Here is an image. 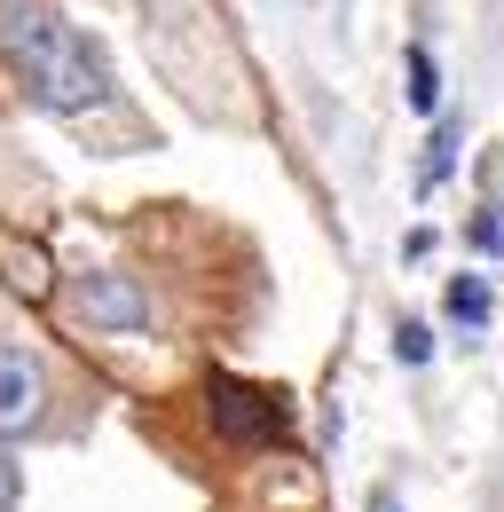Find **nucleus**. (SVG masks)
Here are the masks:
<instances>
[{
    "label": "nucleus",
    "instance_id": "11",
    "mask_svg": "<svg viewBox=\"0 0 504 512\" xmlns=\"http://www.w3.org/2000/svg\"><path fill=\"white\" fill-rule=\"evenodd\" d=\"M371 512H402V505H394V489H371Z\"/></svg>",
    "mask_w": 504,
    "mask_h": 512
},
{
    "label": "nucleus",
    "instance_id": "1",
    "mask_svg": "<svg viewBox=\"0 0 504 512\" xmlns=\"http://www.w3.org/2000/svg\"><path fill=\"white\" fill-rule=\"evenodd\" d=\"M0 56L16 64L24 95L56 119H87L111 103V71L87 48L79 24H63L56 0H0Z\"/></svg>",
    "mask_w": 504,
    "mask_h": 512
},
{
    "label": "nucleus",
    "instance_id": "3",
    "mask_svg": "<svg viewBox=\"0 0 504 512\" xmlns=\"http://www.w3.org/2000/svg\"><path fill=\"white\" fill-rule=\"evenodd\" d=\"M71 308L95 323V331H142L150 323V292L119 276V268H87L79 284H71Z\"/></svg>",
    "mask_w": 504,
    "mask_h": 512
},
{
    "label": "nucleus",
    "instance_id": "5",
    "mask_svg": "<svg viewBox=\"0 0 504 512\" xmlns=\"http://www.w3.org/2000/svg\"><path fill=\"white\" fill-rule=\"evenodd\" d=\"M441 308L465 323V331H489V316H497V300H489V276H449Z\"/></svg>",
    "mask_w": 504,
    "mask_h": 512
},
{
    "label": "nucleus",
    "instance_id": "4",
    "mask_svg": "<svg viewBox=\"0 0 504 512\" xmlns=\"http://www.w3.org/2000/svg\"><path fill=\"white\" fill-rule=\"evenodd\" d=\"M40 402H48L40 363H32L16 339H0V434H24V426H40Z\"/></svg>",
    "mask_w": 504,
    "mask_h": 512
},
{
    "label": "nucleus",
    "instance_id": "9",
    "mask_svg": "<svg viewBox=\"0 0 504 512\" xmlns=\"http://www.w3.org/2000/svg\"><path fill=\"white\" fill-rule=\"evenodd\" d=\"M24 505V473H16V457L0 449V512H16Z\"/></svg>",
    "mask_w": 504,
    "mask_h": 512
},
{
    "label": "nucleus",
    "instance_id": "2",
    "mask_svg": "<svg viewBox=\"0 0 504 512\" xmlns=\"http://www.w3.org/2000/svg\"><path fill=\"white\" fill-rule=\"evenodd\" d=\"M205 410H213V434L237 442V449H268V442L292 434V402H284L276 386H260V379H237V371H213Z\"/></svg>",
    "mask_w": 504,
    "mask_h": 512
},
{
    "label": "nucleus",
    "instance_id": "7",
    "mask_svg": "<svg viewBox=\"0 0 504 512\" xmlns=\"http://www.w3.org/2000/svg\"><path fill=\"white\" fill-rule=\"evenodd\" d=\"M410 111H426V119L441 111V64L426 40H410Z\"/></svg>",
    "mask_w": 504,
    "mask_h": 512
},
{
    "label": "nucleus",
    "instance_id": "10",
    "mask_svg": "<svg viewBox=\"0 0 504 512\" xmlns=\"http://www.w3.org/2000/svg\"><path fill=\"white\" fill-rule=\"evenodd\" d=\"M504 245V221L497 213H481V221H473V253H497Z\"/></svg>",
    "mask_w": 504,
    "mask_h": 512
},
{
    "label": "nucleus",
    "instance_id": "8",
    "mask_svg": "<svg viewBox=\"0 0 504 512\" xmlns=\"http://www.w3.org/2000/svg\"><path fill=\"white\" fill-rule=\"evenodd\" d=\"M394 363H410V371L434 363V331L426 323H394Z\"/></svg>",
    "mask_w": 504,
    "mask_h": 512
},
{
    "label": "nucleus",
    "instance_id": "6",
    "mask_svg": "<svg viewBox=\"0 0 504 512\" xmlns=\"http://www.w3.org/2000/svg\"><path fill=\"white\" fill-rule=\"evenodd\" d=\"M457 142H465V119H441L434 142H426V166H418V197H434L449 182V166H457Z\"/></svg>",
    "mask_w": 504,
    "mask_h": 512
}]
</instances>
